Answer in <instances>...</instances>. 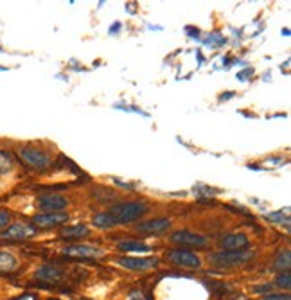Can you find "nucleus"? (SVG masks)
Segmentation results:
<instances>
[{"label": "nucleus", "mask_w": 291, "mask_h": 300, "mask_svg": "<svg viewBox=\"0 0 291 300\" xmlns=\"http://www.w3.org/2000/svg\"><path fill=\"white\" fill-rule=\"evenodd\" d=\"M148 210H149V207L144 201H126V203L114 205L108 214L114 218V221L117 223V225H122V223H132V221H135V219L142 218Z\"/></svg>", "instance_id": "1"}, {"label": "nucleus", "mask_w": 291, "mask_h": 300, "mask_svg": "<svg viewBox=\"0 0 291 300\" xmlns=\"http://www.w3.org/2000/svg\"><path fill=\"white\" fill-rule=\"evenodd\" d=\"M253 257L252 252H245V250H223V252H217V254H212L210 255V262L214 266H239V264H245L248 262L250 259Z\"/></svg>", "instance_id": "2"}, {"label": "nucleus", "mask_w": 291, "mask_h": 300, "mask_svg": "<svg viewBox=\"0 0 291 300\" xmlns=\"http://www.w3.org/2000/svg\"><path fill=\"white\" fill-rule=\"evenodd\" d=\"M18 155H20V158L24 160L29 167L38 169V171L47 169V167H50V164H52L50 162V156L47 155L45 151H42V149H38V148H31V146H25V148L18 149Z\"/></svg>", "instance_id": "3"}, {"label": "nucleus", "mask_w": 291, "mask_h": 300, "mask_svg": "<svg viewBox=\"0 0 291 300\" xmlns=\"http://www.w3.org/2000/svg\"><path fill=\"white\" fill-rule=\"evenodd\" d=\"M167 259H169L173 264L181 266V268H199V266H202V261H199L198 255L192 254V252H189V250H181V248L169 252V254H167Z\"/></svg>", "instance_id": "4"}, {"label": "nucleus", "mask_w": 291, "mask_h": 300, "mask_svg": "<svg viewBox=\"0 0 291 300\" xmlns=\"http://www.w3.org/2000/svg\"><path fill=\"white\" fill-rule=\"evenodd\" d=\"M171 241L181 246H192V248H205L209 244V239L199 234L189 232V230H181V232H174L171 236Z\"/></svg>", "instance_id": "5"}, {"label": "nucleus", "mask_w": 291, "mask_h": 300, "mask_svg": "<svg viewBox=\"0 0 291 300\" xmlns=\"http://www.w3.org/2000/svg\"><path fill=\"white\" fill-rule=\"evenodd\" d=\"M67 205H68L67 198H63V196H60V195H52V192L42 195L38 198V208L43 210V214L60 212V210H63V208H67Z\"/></svg>", "instance_id": "6"}, {"label": "nucleus", "mask_w": 291, "mask_h": 300, "mask_svg": "<svg viewBox=\"0 0 291 300\" xmlns=\"http://www.w3.org/2000/svg\"><path fill=\"white\" fill-rule=\"evenodd\" d=\"M117 264L126 270H133V272H146L151 270L158 264L156 257H121L117 259Z\"/></svg>", "instance_id": "7"}, {"label": "nucleus", "mask_w": 291, "mask_h": 300, "mask_svg": "<svg viewBox=\"0 0 291 300\" xmlns=\"http://www.w3.org/2000/svg\"><path fill=\"white\" fill-rule=\"evenodd\" d=\"M65 255H70V257H79V259H99L104 255V252L101 248L96 246H86V244H74V246L63 248Z\"/></svg>", "instance_id": "8"}, {"label": "nucleus", "mask_w": 291, "mask_h": 300, "mask_svg": "<svg viewBox=\"0 0 291 300\" xmlns=\"http://www.w3.org/2000/svg\"><path fill=\"white\" fill-rule=\"evenodd\" d=\"M171 228V219L167 218H158V219H149L140 225H137V230L142 234H149V236H158Z\"/></svg>", "instance_id": "9"}, {"label": "nucleus", "mask_w": 291, "mask_h": 300, "mask_svg": "<svg viewBox=\"0 0 291 300\" xmlns=\"http://www.w3.org/2000/svg\"><path fill=\"white\" fill-rule=\"evenodd\" d=\"M31 236H34V228L25 225V223H14V225H11L9 228H6L0 234L2 239H14V241L29 239Z\"/></svg>", "instance_id": "10"}, {"label": "nucleus", "mask_w": 291, "mask_h": 300, "mask_svg": "<svg viewBox=\"0 0 291 300\" xmlns=\"http://www.w3.org/2000/svg\"><path fill=\"white\" fill-rule=\"evenodd\" d=\"M32 221H34V225L40 226V228H49V226H56V225H61L63 221H68V214H63V212L38 214Z\"/></svg>", "instance_id": "11"}, {"label": "nucleus", "mask_w": 291, "mask_h": 300, "mask_svg": "<svg viewBox=\"0 0 291 300\" xmlns=\"http://www.w3.org/2000/svg\"><path fill=\"white\" fill-rule=\"evenodd\" d=\"M220 244L225 250H241V248L248 246V239L245 234H228L220 241Z\"/></svg>", "instance_id": "12"}, {"label": "nucleus", "mask_w": 291, "mask_h": 300, "mask_svg": "<svg viewBox=\"0 0 291 300\" xmlns=\"http://www.w3.org/2000/svg\"><path fill=\"white\" fill-rule=\"evenodd\" d=\"M61 277H63V273H61V270H58L56 266H42V268L38 270V273H36V279L40 280H49V283H58V280H61Z\"/></svg>", "instance_id": "13"}, {"label": "nucleus", "mask_w": 291, "mask_h": 300, "mask_svg": "<svg viewBox=\"0 0 291 300\" xmlns=\"http://www.w3.org/2000/svg\"><path fill=\"white\" fill-rule=\"evenodd\" d=\"M88 234H90V230L86 225L65 226V228L61 230V237H65V239H81V237H86Z\"/></svg>", "instance_id": "14"}, {"label": "nucleus", "mask_w": 291, "mask_h": 300, "mask_svg": "<svg viewBox=\"0 0 291 300\" xmlns=\"http://www.w3.org/2000/svg\"><path fill=\"white\" fill-rule=\"evenodd\" d=\"M18 261L9 252H0V272H13L16 270Z\"/></svg>", "instance_id": "15"}, {"label": "nucleus", "mask_w": 291, "mask_h": 300, "mask_svg": "<svg viewBox=\"0 0 291 300\" xmlns=\"http://www.w3.org/2000/svg\"><path fill=\"white\" fill-rule=\"evenodd\" d=\"M289 266H291V252L289 250L281 252V254L277 255V259H275L274 268L279 270V272H288Z\"/></svg>", "instance_id": "16"}, {"label": "nucleus", "mask_w": 291, "mask_h": 300, "mask_svg": "<svg viewBox=\"0 0 291 300\" xmlns=\"http://www.w3.org/2000/svg\"><path fill=\"white\" fill-rule=\"evenodd\" d=\"M119 248L122 252H149V246L140 241H122L119 243Z\"/></svg>", "instance_id": "17"}, {"label": "nucleus", "mask_w": 291, "mask_h": 300, "mask_svg": "<svg viewBox=\"0 0 291 300\" xmlns=\"http://www.w3.org/2000/svg\"><path fill=\"white\" fill-rule=\"evenodd\" d=\"M94 225L99 226V228H112V226H115L117 223L114 221V218H112L108 212H103V214H97L96 218H94Z\"/></svg>", "instance_id": "18"}, {"label": "nucleus", "mask_w": 291, "mask_h": 300, "mask_svg": "<svg viewBox=\"0 0 291 300\" xmlns=\"http://www.w3.org/2000/svg\"><path fill=\"white\" fill-rule=\"evenodd\" d=\"M13 169V158L7 153L0 151V174H6Z\"/></svg>", "instance_id": "19"}, {"label": "nucleus", "mask_w": 291, "mask_h": 300, "mask_svg": "<svg viewBox=\"0 0 291 300\" xmlns=\"http://www.w3.org/2000/svg\"><path fill=\"white\" fill-rule=\"evenodd\" d=\"M277 286L279 288H284V290H289L291 288V275L288 272L281 273V275L277 277Z\"/></svg>", "instance_id": "20"}, {"label": "nucleus", "mask_w": 291, "mask_h": 300, "mask_svg": "<svg viewBox=\"0 0 291 300\" xmlns=\"http://www.w3.org/2000/svg\"><path fill=\"white\" fill-rule=\"evenodd\" d=\"M266 219H270V221L274 223H288L289 218L286 214H282V212H271V214H266Z\"/></svg>", "instance_id": "21"}, {"label": "nucleus", "mask_w": 291, "mask_h": 300, "mask_svg": "<svg viewBox=\"0 0 291 300\" xmlns=\"http://www.w3.org/2000/svg\"><path fill=\"white\" fill-rule=\"evenodd\" d=\"M11 221V214L7 210H0V230L4 228V226H7Z\"/></svg>", "instance_id": "22"}, {"label": "nucleus", "mask_w": 291, "mask_h": 300, "mask_svg": "<svg viewBox=\"0 0 291 300\" xmlns=\"http://www.w3.org/2000/svg\"><path fill=\"white\" fill-rule=\"evenodd\" d=\"M263 300H291L289 295H268Z\"/></svg>", "instance_id": "23"}, {"label": "nucleus", "mask_w": 291, "mask_h": 300, "mask_svg": "<svg viewBox=\"0 0 291 300\" xmlns=\"http://www.w3.org/2000/svg\"><path fill=\"white\" fill-rule=\"evenodd\" d=\"M256 291H270V284H266V286H261V288H256Z\"/></svg>", "instance_id": "24"}, {"label": "nucleus", "mask_w": 291, "mask_h": 300, "mask_svg": "<svg viewBox=\"0 0 291 300\" xmlns=\"http://www.w3.org/2000/svg\"><path fill=\"white\" fill-rule=\"evenodd\" d=\"M16 300H34V297H32V295H24V297H20Z\"/></svg>", "instance_id": "25"}, {"label": "nucleus", "mask_w": 291, "mask_h": 300, "mask_svg": "<svg viewBox=\"0 0 291 300\" xmlns=\"http://www.w3.org/2000/svg\"><path fill=\"white\" fill-rule=\"evenodd\" d=\"M119 27H121V24H115V25H114V27H112V29H110V32H115V31H117V29H119Z\"/></svg>", "instance_id": "26"}, {"label": "nucleus", "mask_w": 291, "mask_h": 300, "mask_svg": "<svg viewBox=\"0 0 291 300\" xmlns=\"http://www.w3.org/2000/svg\"><path fill=\"white\" fill-rule=\"evenodd\" d=\"M130 300H144L142 297H140V295H133V297L132 298H130Z\"/></svg>", "instance_id": "27"}, {"label": "nucleus", "mask_w": 291, "mask_h": 300, "mask_svg": "<svg viewBox=\"0 0 291 300\" xmlns=\"http://www.w3.org/2000/svg\"><path fill=\"white\" fill-rule=\"evenodd\" d=\"M49 300H56V298H49Z\"/></svg>", "instance_id": "28"}, {"label": "nucleus", "mask_w": 291, "mask_h": 300, "mask_svg": "<svg viewBox=\"0 0 291 300\" xmlns=\"http://www.w3.org/2000/svg\"><path fill=\"white\" fill-rule=\"evenodd\" d=\"M0 52H2V49H0Z\"/></svg>", "instance_id": "29"}]
</instances>
